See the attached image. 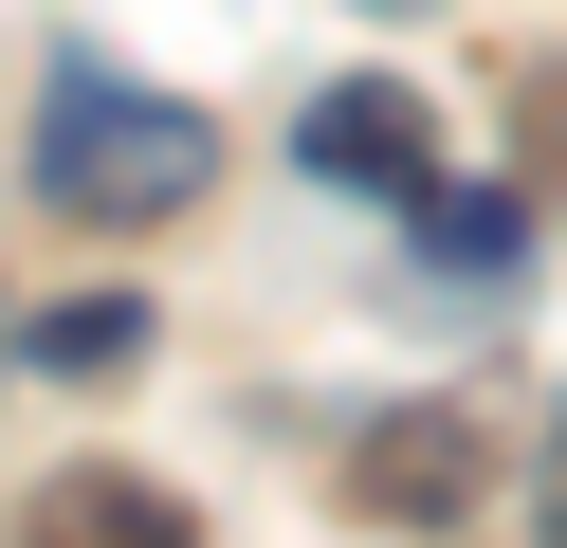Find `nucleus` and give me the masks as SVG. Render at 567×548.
<instances>
[{
  "mask_svg": "<svg viewBox=\"0 0 567 548\" xmlns=\"http://www.w3.org/2000/svg\"><path fill=\"white\" fill-rule=\"evenodd\" d=\"M202 183H220V128H202L184 92H147V73H55L38 92V201L92 219V238H147V219H184Z\"/></svg>",
  "mask_w": 567,
  "mask_h": 548,
  "instance_id": "obj_1",
  "label": "nucleus"
},
{
  "mask_svg": "<svg viewBox=\"0 0 567 548\" xmlns=\"http://www.w3.org/2000/svg\"><path fill=\"white\" fill-rule=\"evenodd\" d=\"M293 165H311V183H367V201H421V183H440V128H421L384 73H348V92L293 128Z\"/></svg>",
  "mask_w": 567,
  "mask_h": 548,
  "instance_id": "obj_2",
  "label": "nucleus"
},
{
  "mask_svg": "<svg viewBox=\"0 0 567 548\" xmlns=\"http://www.w3.org/2000/svg\"><path fill=\"white\" fill-rule=\"evenodd\" d=\"M348 494H367L384 530H421V511H457V494H476V421H457V402H421V421H384L367 457H348Z\"/></svg>",
  "mask_w": 567,
  "mask_h": 548,
  "instance_id": "obj_3",
  "label": "nucleus"
},
{
  "mask_svg": "<svg viewBox=\"0 0 567 548\" xmlns=\"http://www.w3.org/2000/svg\"><path fill=\"white\" fill-rule=\"evenodd\" d=\"M421 256H457V275H513V256H530V201H513V183H421Z\"/></svg>",
  "mask_w": 567,
  "mask_h": 548,
  "instance_id": "obj_4",
  "label": "nucleus"
},
{
  "mask_svg": "<svg viewBox=\"0 0 567 548\" xmlns=\"http://www.w3.org/2000/svg\"><path fill=\"white\" fill-rule=\"evenodd\" d=\"M128 348H147V292H74V311L19 329V365H55V384H74V365H128Z\"/></svg>",
  "mask_w": 567,
  "mask_h": 548,
  "instance_id": "obj_5",
  "label": "nucleus"
},
{
  "mask_svg": "<svg viewBox=\"0 0 567 548\" xmlns=\"http://www.w3.org/2000/svg\"><path fill=\"white\" fill-rule=\"evenodd\" d=\"M38 530H55V548H92V530H147V548H165V530H184V494H128V475H55V494H38Z\"/></svg>",
  "mask_w": 567,
  "mask_h": 548,
  "instance_id": "obj_6",
  "label": "nucleus"
},
{
  "mask_svg": "<svg viewBox=\"0 0 567 548\" xmlns=\"http://www.w3.org/2000/svg\"><path fill=\"white\" fill-rule=\"evenodd\" d=\"M549 530H567V421H549Z\"/></svg>",
  "mask_w": 567,
  "mask_h": 548,
  "instance_id": "obj_7",
  "label": "nucleus"
},
{
  "mask_svg": "<svg viewBox=\"0 0 567 548\" xmlns=\"http://www.w3.org/2000/svg\"><path fill=\"white\" fill-rule=\"evenodd\" d=\"M367 19H440V0H367Z\"/></svg>",
  "mask_w": 567,
  "mask_h": 548,
  "instance_id": "obj_8",
  "label": "nucleus"
}]
</instances>
